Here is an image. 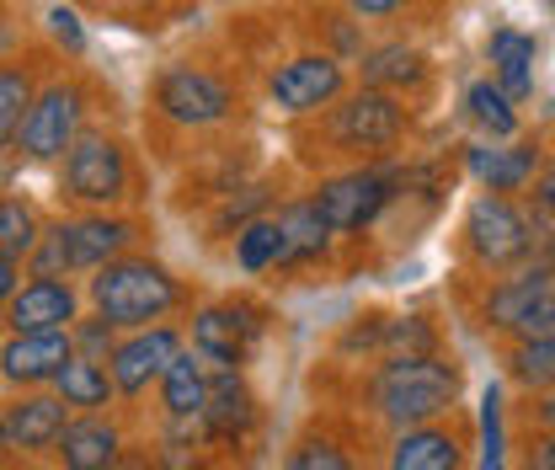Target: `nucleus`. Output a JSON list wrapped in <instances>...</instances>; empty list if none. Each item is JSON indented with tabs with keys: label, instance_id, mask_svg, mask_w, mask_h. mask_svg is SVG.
Segmentation results:
<instances>
[{
	"label": "nucleus",
	"instance_id": "33",
	"mask_svg": "<svg viewBox=\"0 0 555 470\" xmlns=\"http://www.w3.org/2000/svg\"><path fill=\"white\" fill-rule=\"evenodd\" d=\"M49 38H54L60 49H69V54H80V49H86V33H80V16H75L69 5H54V11H49Z\"/></svg>",
	"mask_w": 555,
	"mask_h": 470
},
{
	"label": "nucleus",
	"instance_id": "13",
	"mask_svg": "<svg viewBox=\"0 0 555 470\" xmlns=\"http://www.w3.org/2000/svg\"><path fill=\"white\" fill-rule=\"evenodd\" d=\"M11 332H60L75 321V289L65 278H33L5 300Z\"/></svg>",
	"mask_w": 555,
	"mask_h": 470
},
{
	"label": "nucleus",
	"instance_id": "8",
	"mask_svg": "<svg viewBox=\"0 0 555 470\" xmlns=\"http://www.w3.org/2000/svg\"><path fill=\"white\" fill-rule=\"evenodd\" d=\"M155 102H160V113H166L171 124H182V129H204V124H219V118L230 113V91H224L208 69H193V65L166 69L160 86H155Z\"/></svg>",
	"mask_w": 555,
	"mask_h": 470
},
{
	"label": "nucleus",
	"instance_id": "16",
	"mask_svg": "<svg viewBox=\"0 0 555 470\" xmlns=\"http://www.w3.org/2000/svg\"><path fill=\"white\" fill-rule=\"evenodd\" d=\"M486 60H491V80L518 102L534 91V38L518 33V27H496L491 43H486Z\"/></svg>",
	"mask_w": 555,
	"mask_h": 470
},
{
	"label": "nucleus",
	"instance_id": "19",
	"mask_svg": "<svg viewBox=\"0 0 555 470\" xmlns=\"http://www.w3.org/2000/svg\"><path fill=\"white\" fill-rule=\"evenodd\" d=\"M551 294H555V272H545V268L524 272V278H507L502 289H491V300H486V321L502 327V332H518V321H524L540 300H551Z\"/></svg>",
	"mask_w": 555,
	"mask_h": 470
},
{
	"label": "nucleus",
	"instance_id": "28",
	"mask_svg": "<svg viewBox=\"0 0 555 470\" xmlns=\"http://www.w3.org/2000/svg\"><path fill=\"white\" fill-rule=\"evenodd\" d=\"M363 80L379 86V91H385V86H401V80H422V54H416V49H401V43H396V49H379V54L363 60Z\"/></svg>",
	"mask_w": 555,
	"mask_h": 470
},
{
	"label": "nucleus",
	"instance_id": "6",
	"mask_svg": "<svg viewBox=\"0 0 555 470\" xmlns=\"http://www.w3.org/2000/svg\"><path fill=\"white\" fill-rule=\"evenodd\" d=\"M465 246L486 268H507L529 252V219L507 199H476L465 214Z\"/></svg>",
	"mask_w": 555,
	"mask_h": 470
},
{
	"label": "nucleus",
	"instance_id": "15",
	"mask_svg": "<svg viewBox=\"0 0 555 470\" xmlns=\"http://www.w3.org/2000/svg\"><path fill=\"white\" fill-rule=\"evenodd\" d=\"M65 396L54 391V396H27V402H16L5 411V449H49V444H60V433H65Z\"/></svg>",
	"mask_w": 555,
	"mask_h": 470
},
{
	"label": "nucleus",
	"instance_id": "26",
	"mask_svg": "<svg viewBox=\"0 0 555 470\" xmlns=\"http://www.w3.org/2000/svg\"><path fill=\"white\" fill-rule=\"evenodd\" d=\"M278 257H283V225H278V219H251V225L235 236V263L246 272L273 268Z\"/></svg>",
	"mask_w": 555,
	"mask_h": 470
},
{
	"label": "nucleus",
	"instance_id": "11",
	"mask_svg": "<svg viewBox=\"0 0 555 470\" xmlns=\"http://www.w3.org/2000/svg\"><path fill=\"white\" fill-rule=\"evenodd\" d=\"M69 358H75L69 327H60V332H11L5 353H0L11 385H43V380H54L65 369Z\"/></svg>",
	"mask_w": 555,
	"mask_h": 470
},
{
	"label": "nucleus",
	"instance_id": "20",
	"mask_svg": "<svg viewBox=\"0 0 555 470\" xmlns=\"http://www.w3.org/2000/svg\"><path fill=\"white\" fill-rule=\"evenodd\" d=\"M390 470H460V439L443 428H406L390 449Z\"/></svg>",
	"mask_w": 555,
	"mask_h": 470
},
{
	"label": "nucleus",
	"instance_id": "40",
	"mask_svg": "<svg viewBox=\"0 0 555 470\" xmlns=\"http://www.w3.org/2000/svg\"><path fill=\"white\" fill-rule=\"evenodd\" d=\"M551 11H555V0H551Z\"/></svg>",
	"mask_w": 555,
	"mask_h": 470
},
{
	"label": "nucleus",
	"instance_id": "32",
	"mask_svg": "<svg viewBox=\"0 0 555 470\" xmlns=\"http://www.w3.org/2000/svg\"><path fill=\"white\" fill-rule=\"evenodd\" d=\"M283 470H347V455L337 444H326V439H310V444H299V449L288 455Z\"/></svg>",
	"mask_w": 555,
	"mask_h": 470
},
{
	"label": "nucleus",
	"instance_id": "22",
	"mask_svg": "<svg viewBox=\"0 0 555 470\" xmlns=\"http://www.w3.org/2000/svg\"><path fill=\"white\" fill-rule=\"evenodd\" d=\"M278 225H283V257L278 263H305V257H321L326 252V236H332V225H326V214H321V203H288L283 214H278Z\"/></svg>",
	"mask_w": 555,
	"mask_h": 470
},
{
	"label": "nucleus",
	"instance_id": "5",
	"mask_svg": "<svg viewBox=\"0 0 555 470\" xmlns=\"http://www.w3.org/2000/svg\"><path fill=\"white\" fill-rule=\"evenodd\" d=\"M396 139H401V107L379 86H369V91L347 97L343 107H332V144H337V155H374V150H390Z\"/></svg>",
	"mask_w": 555,
	"mask_h": 470
},
{
	"label": "nucleus",
	"instance_id": "4",
	"mask_svg": "<svg viewBox=\"0 0 555 470\" xmlns=\"http://www.w3.org/2000/svg\"><path fill=\"white\" fill-rule=\"evenodd\" d=\"M129 188V161L113 135H80L65 150V193L75 203H118Z\"/></svg>",
	"mask_w": 555,
	"mask_h": 470
},
{
	"label": "nucleus",
	"instance_id": "9",
	"mask_svg": "<svg viewBox=\"0 0 555 470\" xmlns=\"http://www.w3.org/2000/svg\"><path fill=\"white\" fill-rule=\"evenodd\" d=\"M268 97H273L283 113H294V118H305L315 107H332L343 97V65L332 54H299V60H288L273 75Z\"/></svg>",
	"mask_w": 555,
	"mask_h": 470
},
{
	"label": "nucleus",
	"instance_id": "31",
	"mask_svg": "<svg viewBox=\"0 0 555 470\" xmlns=\"http://www.w3.org/2000/svg\"><path fill=\"white\" fill-rule=\"evenodd\" d=\"M481 470H502V396H496V385L481 396Z\"/></svg>",
	"mask_w": 555,
	"mask_h": 470
},
{
	"label": "nucleus",
	"instance_id": "37",
	"mask_svg": "<svg viewBox=\"0 0 555 470\" xmlns=\"http://www.w3.org/2000/svg\"><path fill=\"white\" fill-rule=\"evenodd\" d=\"M529 470H555V433L540 444V449H529Z\"/></svg>",
	"mask_w": 555,
	"mask_h": 470
},
{
	"label": "nucleus",
	"instance_id": "23",
	"mask_svg": "<svg viewBox=\"0 0 555 470\" xmlns=\"http://www.w3.org/2000/svg\"><path fill=\"white\" fill-rule=\"evenodd\" d=\"M54 391H60L69 406H86V411H91V406H107V396L118 391V380H113V369H102L91 353H75L65 369L54 374Z\"/></svg>",
	"mask_w": 555,
	"mask_h": 470
},
{
	"label": "nucleus",
	"instance_id": "1",
	"mask_svg": "<svg viewBox=\"0 0 555 470\" xmlns=\"http://www.w3.org/2000/svg\"><path fill=\"white\" fill-rule=\"evenodd\" d=\"M454 396H460V374L443 369V364L427 358V353H401V358H390V364L379 369V380H374V402H379V411H385L390 422H401V428L433 422L438 411L454 406Z\"/></svg>",
	"mask_w": 555,
	"mask_h": 470
},
{
	"label": "nucleus",
	"instance_id": "17",
	"mask_svg": "<svg viewBox=\"0 0 555 470\" xmlns=\"http://www.w3.org/2000/svg\"><path fill=\"white\" fill-rule=\"evenodd\" d=\"M534 166H540L534 144H476L470 150V177L486 182L491 193H518L534 177Z\"/></svg>",
	"mask_w": 555,
	"mask_h": 470
},
{
	"label": "nucleus",
	"instance_id": "36",
	"mask_svg": "<svg viewBox=\"0 0 555 470\" xmlns=\"http://www.w3.org/2000/svg\"><path fill=\"white\" fill-rule=\"evenodd\" d=\"M16 272H22V257H11V252H0V294H5V300L16 294Z\"/></svg>",
	"mask_w": 555,
	"mask_h": 470
},
{
	"label": "nucleus",
	"instance_id": "10",
	"mask_svg": "<svg viewBox=\"0 0 555 470\" xmlns=\"http://www.w3.org/2000/svg\"><path fill=\"white\" fill-rule=\"evenodd\" d=\"M75 139H80V91L75 86H49L33 102L27 124H22V150L33 161H54V155H65Z\"/></svg>",
	"mask_w": 555,
	"mask_h": 470
},
{
	"label": "nucleus",
	"instance_id": "38",
	"mask_svg": "<svg viewBox=\"0 0 555 470\" xmlns=\"http://www.w3.org/2000/svg\"><path fill=\"white\" fill-rule=\"evenodd\" d=\"M540 203H545V208L555 214V166L545 172V177H540Z\"/></svg>",
	"mask_w": 555,
	"mask_h": 470
},
{
	"label": "nucleus",
	"instance_id": "25",
	"mask_svg": "<svg viewBox=\"0 0 555 470\" xmlns=\"http://www.w3.org/2000/svg\"><path fill=\"white\" fill-rule=\"evenodd\" d=\"M204 417L219 428V433L246 428V417H251V396H246V385H241V374H235V369H219V374H214Z\"/></svg>",
	"mask_w": 555,
	"mask_h": 470
},
{
	"label": "nucleus",
	"instance_id": "2",
	"mask_svg": "<svg viewBox=\"0 0 555 470\" xmlns=\"http://www.w3.org/2000/svg\"><path fill=\"white\" fill-rule=\"evenodd\" d=\"M91 305L96 316H107L113 327H150L177 305V283L171 272L155 263H134V257H113L107 268H96L91 278Z\"/></svg>",
	"mask_w": 555,
	"mask_h": 470
},
{
	"label": "nucleus",
	"instance_id": "35",
	"mask_svg": "<svg viewBox=\"0 0 555 470\" xmlns=\"http://www.w3.org/2000/svg\"><path fill=\"white\" fill-rule=\"evenodd\" d=\"M358 16H396L401 5H412V0H347Z\"/></svg>",
	"mask_w": 555,
	"mask_h": 470
},
{
	"label": "nucleus",
	"instance_id": "30",
	"mask_svg": "<svg viewBox=\"0 0 555 470\" xmlns=\"http://www.w3.org/2000/svg\"><path fill=\"white\" fill-rule=\"evenodd\" d=\"M38 246V230H33V214L22 208L16 199L0 203V252H11V257H27Z\"/></svg>",
	"mask_w": 555,
	"mask_h": 470
},
{
	"label": "nucleus",
	"instance_id": "34",
	"mask_svg": "<svg viewBox=\"0 0 555 470\" xmlns=\"http://www.w3.org/2000/svg\"><path fill=\"white\" fill-rule=\"evenodd\" d=\"M518 342H534V336H555V294L551 300H540V305H534V310H529V316H524V321H518Z\"/></svg>",
	"mask_w": 555,
	"mask_h": 470
},
{
	"label": "nucleus",
	"instance_id": "27",
	"mask_svg": "<svg viewBox=\"0 0 555 470\" xmlns=\"http://www.w3.org/2000/svg\"><path fill=\"white\" fill-rule=\"evenodd\" d=\"M513 380L529 385V391H555V336H534V342H518V353L507 358Z\"/></svg>",
	"mask_w": 555,
	"mask_h": 470
},
{
	"label": "nucleus",
	"instance_id": "18",
	"mask_svg": "<svg viewBox=\"0 0 555 470\" xmlns=\"http://www.w3.org/2000/svg\"><path fill=\"white\" fill-rule=\"evenodd\" d=\"M54 449H60L65 470H107L118 460V433L102 417H80V422H69L65 433H60Z\"/></svg>",
	"mask_w": 555,
	"mask_h": 470
},
{
	"label": "nucleus",
	"instance_id": "12",
	"mask_svg": "<svg viewBox=\"0 0 555 470\" xmlns=\"http://www.w3.org/2000/svg\"><path fill=\"white\" fill-rule=\"evenodd\" d=\"M177 353H182V342H177L171 327H139L129 342L113 347V380H118V391L139 396L150 380H160L171 369Z\"/></svg>",
	"mask_w": 555,
	"mask_h": 470
},
{
	"label": "nucleus",
	"instance_id": "24",
	"mask_svg": "<svg viewBox=\"0 0 555 470\" xmlns=\"http://www.w3.org/2000/svg\"><path fill=\"white\" fill-rule=\"evenodd\" d=\"M465 107H470V118H476V124H481L491 139H513V135H518L513 97H507L496 80H476V86L465 91Z\"/></svg>",
	"mask_w": 555,
	"mask_h": 470
},
{
	"label": "nucleus",
	"instance_id": "7",
	"mask_svg": "<svg viewBox=\"0 0 555 470\" xmlns=\"http://www.w3.org/2000/svg\"><path fill=\"white\" fill-rule=\"evenodd\" d=\"M390 188H396L390 172H379V166H358V172H347V177H332V182L315 193V203H321L332 236H347V230H363V225L390 203Z\"/></svg>",
	"mask_w": 555,
	"mask_h": 470
},
{
	"label": "nucleus",
	"instance_id": "29",
	"mask_svg": "<svg viewBox=\"0 0 555 470\" xmlns=\"http://www.w3.org/2000/svg\"><path fill=\"white\" fill-rule=\"evenodd\" d=\"M33 102H38V97L27 91V75L16 65H5V75H0V135L22 139V124H27Z\"/></svg>",
	"mask_w": 555,
	"mask_h": 470
},
{
	"label": "nucleus",
	"instance_id": "39",
	"mask_svg": "<svg viewBox=\"0 0 555 470\" xmlns=\"http://www.w3.org/2000/svg\"><path fill=\"white\" fill-rule=\"evenodd\" d=\"M540 422H545V428H551V433H555V391H551V396H545V402H540Z\"/></svg>",
	"mask_w": 555,
	"mask_h": 470
},
{
	"label": "nucleus",
	"instance_id": "3",
	"mask_svg": "<svg viewBox=\"0 0 555 470\" xmlns=\"http://www.w3.org/2000/svg\"><path fill=\"white\" fill-rule=\"evenodd\" d=\"M129 225L124 219H75V225H54L49 236H38L33 246V272L38 278H60V272L80 268H107L124 246H129Z\"/></svg>",
	"mask_w": 555,
	"mask_h": 470
},
{
	"label": "nucleus",
	"instance_id": "14",
	"mask_svg": "<svg viewBox=\"0 0 555 470\" xmlns=\"http://www.w3.org/2000/svg\"><path fill=\"white\" fill-rule=\"evenodd\" d=\"M251 336H257L251 310H235V305H214V310L198 316V327H193V342H198V353H204L214 369L241 364V353H246Z\"/></svg>",
	"mask_w": 555,
	"mask_h": 470
},
{
	"label": "nucleus",
	"instance_id": "21",
	"mask_svg": "<svg viewBox=\"0 0 555 470\" xmlns=\"http://www.w3.org/2000/svg\"><path fill=\"white\" fill-rule=\"evenodd\" d=\"M204 353H177L171 358V369L160 374V396H166V411L171 417H204V406H208V380L204 374Z\"/></svg>",
	"mask_w": 555,
	"mask_h": 470
}]
</instances>
